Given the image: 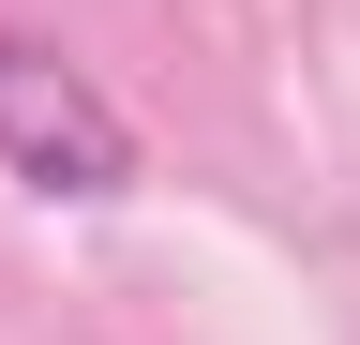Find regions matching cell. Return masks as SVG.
<instances>
[{"instance_id": "obj_1", "label": "cell", "mask_w": 360, "mask_h": 345, "mask_svg": "<svg viewBox=\"0 0 360 345\" xmlns=\"http://www.w3.org/2000/svg\"><path fill=\"white\" fill-rule=\"evenodd\" d=\"M0 165H15L30 195L105 210V195H135V120L90 91V60H60L45 30H0Z\"/></svg>"}]
</instances>
